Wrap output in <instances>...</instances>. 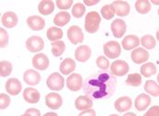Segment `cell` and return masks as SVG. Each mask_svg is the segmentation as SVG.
<instances>
[{
    "instance_id": "cell-20",
    "label": "cell",
    "mask_w": 159,
    "mask_h": 116,
    "mask_svg": "<svg viewBox=\"0 0 159 116\" xmlns=\"http://www.w3.org/2000/svg\"><path fill=\"white\" fill-rule=\"evenodd\" d=\"M23 98L28 103L35 104L39 102L41 99V94L37 90L33 88H27L23 91Z\"/></svg>"
},
{
    "instance_id": "cell-25",
    "label": "cell",
    "mask_w": 159,
    "mask_h": 116,
    "mask_svg": "<svg viewBox=\"0 0 159 116\" xmlns=\"http://www.w3.org/2000/svg\"><path fill=\"white\" fill-rule=\"evenodd\" d=\"M46 36L48 40L53 43L56 41H60L64 36V32H63V30H61L58 27H51L47 30Z\"/></svg>"
},
{
    "instance_id": "cell-43",
    "label": "cell",
    "mask_w": 159,
    "mask_h": 116,
    "mask_svg": "<svg viewBox=\"0 0 159 116\" xmlns=\"http://www.w3.org/2000/svg\"><path fill=\"white\" fill-rule=\"evenodd\" d=\"M78 116H96V112L93 109H89V110L83 111L78 114Z\"/></svg>"
},
{
    "instance_id": "cell-9",
    "label": "cell",
    "mask_w": 159,
    "mask_h": 116,
    "mask_svg": "<svg viewBox=\"0 0 159 116\" xmlns=\"http://www.w3.org/2000/svg\"><path fill=\"white\" fill-rule=\"evenodd\" d=\"M45 104L52 110H58L63 105V99L58 93H49L45 96Z\"/></svg>"
},
{
    "instance_id": "cell-15",
    "label": "cell",
    "mask_w": 159,
    "mask_h": 116,
    "mask_svg": "<svg viewBox=\"0 0 159 116\" xmlns=\"http://www.w3.org/2000/svg\"><path fill=\"white\" fill-rule=\"evenodd\" d=\"M49 58L44 53H37L32 58V66L38 70H46L49 67Z\"/></svg>"
},
{
    "instance_id": "cell-29",
    "label": "cell",
    "mask_w": 159,
    "mask_h": 116,
    "mask_svg": "<svg viewBox=\"0 0 159 116\" xmlns=\"http://www.w3.org/2000/svg\"><path fill=\"white\" fill-rule=\"evenodd\" d=\"M141 75L143 76L144 77H150L157 74V67L154 63H145L141 67Z\"/></svg>"
},
{
    "instance_id": "cell-19",
    "label": "cell",
    "mask_w": 159,
    "mask_h": 116,
    "mask_svg": "<svg viewBox=\"0 0 159 116\" xmlns=\"http://www.w3.org/2000/svg\"><path fill=\"white\" fill-rule=\"evenodd\" d=\"M132 105H133V101L131 98L127 96L120 97L118 100H116V101L114 102L115 109L120 113H124V112L129 111L132 108Z\"/></svg>"
},
{
    "instance_id": "cell-37",
    "label": "cell",
    "mask_w": 159,
    "mask_h": 116,
    "mask_svg": "<svg viewBox=\"0 0 159 116\" xmlns=\"http://www.w3.org/2000/svg\"><path fill=\"white\" fill-rule=\"evenodd\" d=\"M96 64L102 70H108L110 67V61L105 56H98L96 60Z\"/></svg>"
},
{
    "instance_id": "cell-51",
    "label": "cell",
    "mask_w": 159,
    "mask_h": 116,
    "mask_svg": "<svg viewBox=\"0 0 159 116\" xmlns=\"http://www.w3.org/2000/svg\"><path fill=\"white\" fill-rule=\"evenodd\" d=\"M110 116H119V115H117V114H111V115H110Z\"/></svg>"
},
{
    "instance_id": "cell-28",
    "label": "cell",
    "mask_w": 159,
    "mask_h": 116,
    "mask_svg": "<svg viewBox=\"0 0 159 116\" xmlns=\"http://www.w3.org/2000/svg\"><path fill=\"white\" fill-rule=\"evenodd\" d=\"M135 9L140 14H147L151 11V2L148 0H137L135 2Z\"/></svg>"
},
{
    "instance_id": "cell-6",
    "label": "cell",
    "mask_w": 159,
    "mask_h": 116,
    "mask_svg": "<svg viewBox=\"0 0 159 116\" xmlns=\"http://www.w3.org/2000/svg\"><path fill=\"white\" fill-rule=\"evenodd\" d=\"M130 70L128 63L123 60H116L111 66V72L115 77H123Z\"/></svg>"
},
{
    "instance_id": "cell-42",
    "label": "cell",
    "mask_w": 159,
    "mask_h": 116,
    "mask_svg": "<svg viewBox=\"0 0 159 116\" xmlns=\"http://www.w3.org/2000/svg\"><path fill=\"white\" fill-rule=\"evenodd\" d=\"M25 114H30V116H41V113L39 110L37 109H34V108H30V109H28Z\"/></svg>"
},
{
    "instance_id": "cell-45",
    "label": "cell",
    "mask_w": 159,
    "mask_h": 116,
    "mask_svg": "<svg viewBox=\"0 0 159 116\" xmlns=\"http://www.w3.org/2000/svg\"><path fill=\"white\" fill-rule=\"evenodd\" d=\"M43 116H58V114H55V113L51 112V113H47V114H45Z\"/></svg>"
},
{
    "instance_id": "cell-13",
    "label": "cell",
    "mask_w": 159,
    "mask_h": 116,
    "mask_svg": "<svg viewBox=\"0 0 159 116\" xmlns=\"http://www.w3.org/2000/svg\"><path fill=\"white\" fill-rule=\"evenodd\" d=\"M115 9V13L119 17H126L131 11V7L126 1H114L111 3Z\"/></svg>"
},
{
    "instance_id": "cell-48",
    "label": "cell",
    "mask_w": 159,
    "mask_h": 116,
    "mask_svg": "<svg viewBox=\"0 0 159 116\" xmlns=\"http://www.w3.org/2000/svg\"><path fill=\"white\" fill-rule=\"evenodd\" d=\"M157 39L159 41V30L157 31Z\"/></svg>"
},
{
    "instance_id": "cell-1",
    "label": "cell",
    "mask_w": 159,
    "mask_h": 116,
    "mask_svg": "<svg viewBox=\"0 0 159 116\" xmlns=\"http://www.w3.org/2000/svg\"><path fill=\"white\" fill-rule=\"evenodd\" d=\"M117 80L108 70H100L89 76L83 84L85 94L93 100L110 99L116 90Z\"/></svg>"
},
{
    "instance_id": "cell-49",
    "label": "cell",
    "mask_w": 159,
    "mask_h": 116,
    "mask_svg": "<svg viewBox=\"0 0 159 116\" xmlns=\"http://www.w3.org/2000/svg\"><path fill=\"white\" fill-rule=\"evenodd\" d=\"M21 116H30V114H24Z\"/></svg>"
},
{
    "instance_id": "cell-46",
    "label": "cell",
    "mask_w": 159,
    "mask_h": 116,
    "mask_svg": "<svg viewBox=\"0 0 159 116\" xmlns=\"http://www.w3.org/2000/svg\"><path fill=\"white\" fill-rule=\"evenodd\" d=\"M123 116H137L135 114H134V113H132V112H129V113H126Z\"/></svg>"
},
{
    "instance_id": "cell-17",
    "label": "cell",
    "mask_w": 159,
    "mask_h": 116,
    "mask_svg": "<svg viewBox=\"0 0 159 116\" xmlns=\"http://www.w3.org/2000/svg\"><path fill=\"white\" fill-rule=\"evenodd\" d=\"M91 56V49L88 45H80L75 49V57L80 63L87 62Z\"/></svg>"
},
{
    "instance_id": "cell-38",
    "label": "cell",
    "mask_w": 159,
    "mask_h": 116,
    "mask_svg": "<svg viewBox=\"0 0 159 116\" xmlns=\"http://www.w3.org/2000/svg\"><path fill=\"white\" fill-rule=\"evenodd\" d=\"M8 44V34L6 30L0 28V47L5 48Z\"/></svg>"
},
{
    "instance_id": "cell-23",
    "label": "cell",
    "mask_w": 159,
    "mask_h": 116,
    "mask_svg": "<svg viewBox=\"0 0 159 116\" xmlns=\"http://www.w3.org/2000/svg\"><path fill=\"white\" fill-rule=\"evenodd\" d=\"M27 24L32 30H42L45 27L44 20L40 16H30L27 19Z\"/></svg>"
},
{
    "instance_id": "cell-53",
    "label": "cell",
    "mask_w": 159,
    "mask_h": 116,
    "mask_svg": "<svg viewBox=\"0 0 159 116\" xmlns=\"http://www.w3.org/2000/svg\"><path fill=\"white\" fill-rule=\"evenodd\" d=\"M157 13H158V15H159V8H158V11H157Z\"/></svg>"
},
{
    "instance_id": "cell-11",
    "label": "cell",
    "mask_w": 159,
    "mask_h": 116,
    "mask_svg": "<svg viewBox=\"0 0 159 116\" xmlns=\"http://www.w3.org/2000/svg\"><path fill=\"white\" fill-rule=\"evenodd\" d=\"M111 29L114 37L121 38L124 35V33L126 32L127 26H126V23L124 21H122L120 19H116V20H114L111 25Z\"/></svg>"
},
{
    "instance_id": "cell-24",
    "label": "cell",
    "mask_w": 159,
    "mask_h": 116,
    "mask_svg": "<svg viewBox=\"0 0 159 116\" xmlns=\"http://www.w3.org/2000/svg\"><path fill=\"white\" fill-rule=\"evenodd\" d=\"M38 10L42 15H51L54 10V3L52 0H43L38 6Z\"/></svg>"
},
{
    "instance_id": "cell-33",
    "label": "cell",
    "mask_w": 159,
    "mask_h": 116,
    "mask_svg": "<svg viewBox=\"0 0 159 116\" xmlns=\"http://www.w3.org/2000/svg\"><path fill=\"white\" fill-rule=\"evenodd\" d=\"M126 85L131 87H139L142 84V76L138 73L130 74L125 81Z\"/></svg>"
},
{
    "instance_id": "cell-35",
    "label": "cell",
    "mask_w": 159,
    "mask_h": 116,
    "mask_svg": "<svg viewBox=\"0 0 159 116\" xmlns=\"http://www.w3.org/2000/svg\"><path fill=\"white\" fill-rule=\"evenodd\" d=\"M13 69L12 64L8 61H1L0 62V76L2 77H8Z\"/></svg>"
},
{
    "instance_id": "cell-27",
    "label": "cell",
    "mask_w": 159,
    "mask_h": 116,
    "mask_svg": "<svg viewBox=\"0 0 159 116\" xmlns=\"http://www.w3.org/2000/svg\"><path fill=\"white\" fill-rule=\"evenodd\" d=\"M71 20V16L68 12L66 11H62V12H59L55 15L54 19H53V23L55 24L56 26H59V27H63V26H66V24L68 23Z\"/></svg>"
},
{
    "instance_id": "cell-41",
    "label": "cell",
    "mask_w": 159,
    "mask_h": 116,
    "mask_svg": "<svg viewBox=\"0 0 159 116\" xmlns=\"http://www.w3.org/2000/svg\"><path fill=\"white\" fill-rule=\"evenodd\" d=\"M145 114L147 116H159V106L156 105L151 107L146 113Z\"/></svg>"
},
{
    "instance_id": "cell-31",
    "label": "cell",
    "mask_w": 159,
    "mask_h": 116,
    "mask_svg": "<svg viewBox=\"0 0 159 116\" xmlns=\"http://www.w3.org/2000/svg\"><path fill=\"white\" fill-rule=\"evenodd\" d=\"M66 51V44L63 41H56L52 43V53L55 56H61Z\"/></svg>"
},
{
    "instance_id": "cell-10",
    "label": "cell",
    "mask_w": 159,
    "mask_h": 116,
    "mask_svg": "<svg viewBox=\"0 0 159 116\" xmlns=\"http://www.w3.org/2000/svg\"><path fill=\"white\" fill-rule=\"evenodd\" d=\"M21 90H22V85H21V82L18 78L11 77L6 83V90L11 96L19 95L21 91Z\"/></svg>"
},
{
    "instance_id": "cell-22",
    "label": "cell",
    "mask_w": 159,
    "mask_h": 116,
    "mask_svg": "<svg viewBox=\"0 0 159 116\" xmlns=\"http://www.w3.org/2000/svg\"><path fill=\"white\" fill-rule=\"evenodd\" d=\"M140 44H141V40L137 37L136 35H127L122 40L121 45L124 50L130 51L133 49H136Z\"/></svg>"
},
{
    "instance_id": "cell-21",
    "label": "cell",
    "mask_w": 159,
    "mask_h": 116,
    "mask_svg": "<svg viewBox=\"0 0 159 116\" xmlns=\"http://www.w3.org/2000/svg\"><path fill=\"white\" fill-rule=\"evenodd\" d=\"M75 106L78 111H86L89 110L93 106V100L89 97L86 96H79L75 101Z\"/></svg>"
},
{
    "instance_id": "cell-12",
    "label": "cell",
    "mask_w": 159,
    "mask_h": 116,
    "mask_svg": "<svg viewBox=\"0 0 159 116\" xmlns=\"http://www.w3.org/2000/svg\"><path fill=\"white\" fill-rule=\"evenodd\" d=\"M131 58L133 62L137 65L143 64L149 59V53L143 48H136L132 52Z\"/></svg>"
},
{
    "instance_id": "cell-4",
    "label": "cell",
    "mask_w": 159,
    "mask_h": 116,
    "mask_svg": "<svg viewBox=\"0 0 159 116\" xmlns=\"http://www.w3.org/2000/svg\"><path fill=\"white\" fill-rule=\"evenodd\" d=\"M103 52L105 55L110 59L118 58L121 53V48L118 42L111 41L103 45Z\"/></svg>"
},
{
    "instance_id": "cell-2",
    "label": "cell",
    "mask_w": 159,
    "mask_h": 116,
    "mask_svg": "<svg viewBox=\"0 0 159 116\" xmlns=\"http://www.w3.org/2000/svg\"><path fill=\"white\" fill-rule=\"evenodd\" d=\"M101 18L97 11H90L86 15L85 30L89 33H95L98 30Z\"/></svg>"
},
{
    "instance_id": "cell-44",
    "label": "cell",
    "mask_w": 159,
    "mask_h": 116,
    "mask_svg": "<svg viewBox=\"0 0 159 116\" xmlns=\"http://www.w3.org/2000/svg\"><path fill=\"white\" fill-rule=\"evenodd\" d=\"M98 3H99L98 0H94V1H89V0H84V4L87 6H94L97 5Z\"/></svg>"
},
{
    "instance_id": "cell-36",
    "label": "cell",
    "mask_w": 159,
    "mask_h": 116,
    "mask_svg": "<svg viewBox=\"0 0 159 116\" xmlns=\"http://www.w3.org/2000/svg\"><path fill=\"white\" fill-rule=\"evenodd\" d=\"M85 12H86V7H85L84 4H82V3L75 4L72 8V15L76 19L82 18L85 15Z\"/></svg>"
},
{
    "instance_id": "cell-8",
    "label": "cell",
    "mask_w": 159,
    "mask_h": 116,
    "mask_svg": "<svg viewBox=\"0 0 159 116\" xmlns=\"http://www.w3.org/2000/svg\"><path fill=\"white\" fill-rule=\"evenodd\" d=\"M67 37L69 41L73 44H81L84 41V34L82 32V30L78 26H71L67 30Z\"/></svg>"
},
{
    "instance_id": "cell-14",
    "label": "cell",
    "mask_w": 159,
    "mask_h": 116,
    "mask_svg": "<svg viewBox=\"0 0 159 116\" xmlns=\"http://www.w3.org/2000/svg\"><path fill=\"white\" fill-rule=\"evenodd\" d=\"M23 79H24L25 83H27L28 85L36 86L41 82L42 77L37 71L33 69H28L25 71V73L23 75Z\"/></svg>"
},
{
    "instance_id": "cell-7",
    "label": "cell",
    "mask_w": 159,
    "mask_h": 116,
    "mask_svg": "<svg viewBox=\"0 0 159 116\" xmlns=\"http://www.w3.org/2000/svg\"><path fill=\"white\" fill-rule=\"evenodd\" d=\"M83 78L77 73L71 74L66 79V86L71 91H78L83 88Z\"/></svg>"
},
{
    "instance_id": "cell-5",
    "label": "cell",
    "mask_w": 159,
    "mask_h": 116,
    "mask_svg": "<svg viewBox=\"0 0 159 116\" xmlns=\"http://www.w3.org/2000/svg\"><path fill=\"white\" fill-rule=\"evenodd\" d=\"M26 48L30 53L41 52L44 48V41L40 36H31L26 41Z\"/></svg>"
},
{
    "instance_id": "cell-34",
    "label": "cell",
    "mask_w": 159,
    "mask_h": 116,
    "mask_svg": "<svg viewBox=\"0 0 159 116\" xmlns=\"http://www.w3.org/2000/svg\"><path fill=\"white\" fill-rule=\"evenodd\" d=\"M100 13H101L102 17L105 20H107V21H110V20L113 19V17L115 16V14H116L113 6L111 4L103 6L102 8H101V10H100Z\"/></svg>"
},
{
    "instance_id": "cell-3",
    "label": "cell",
    "mask_w": 159,
    "mask_h": 116,
    "mask_svg": "<svg viewBox=\"0 0 159 116\" xmlns=\"http://www.w3.org/2000/svg\"><path fill=\"white\" fill-rule=\"evenodd\" d=\"M46 85L51 90H62L65 87V78L61 74L57 72L52 73L48 77L46 80Z\"/></svg>"
},
{
    "instance_id": "cell-50",
    "label": "cell",
    "mask_w": 159,
    "mask_h": 116,
    "mask_svg": "<svg viewBox=\"0 0 159 116\" xmlns=\"http://www.w3.org/2000/svg\"><path fill=\"white\" fill-rule=\"evenodd\" d=\"M157 81H158V84H159V73H158V75H157Z\"/></svg>"
},
{
    "instance_id": "cell-30",
    "label": "cell",
    "mask_w": 159,
    "mask_h": 116,
    "mask_svg": "<svg viewBox=\"0 0 159 116\" xmlns=\"http://www.w3.org/2000/svg\"><path fill=\"white\" fill-rule=\"evenodd\" d=\"M144 90L154 97L159 96V85L154 80H147L144 84Z\"/></svg>"
},
{
    "instance_id": "cell-26",
    "label": "cell",
    "mask_w": 159,
    "mask_h": 116,
    "mask_svg": "<svg viewBox=\"0 0 159 116\" xmlns=\"http://www.w3.org/2000/svg\"><path fill=\"white\" fill-rule=\"evenodd\" d=\"M75 62L72 59V58H66L59 67L60 72L63 75H69L70 73H72L74 70L75 69Z\"/></svg>"
},
{
    "instance_id": "cell-52",
    "label": "cell",
    "mask_w": 159,
    "mask_h": 116,
    "mask_svg": "<svg viewBox=\"0 0 159 116\" xmlns=\"http://www.w3.org/2000/svg\"><path fill=\"white\" fill-rule=\"evenodd\" d=\"M143 116H147V115H146V114H143Z\"/></svg>"
},
{
    "instance_id": "cell-47",
    "label": "cell",
    "mask_w": 159,
    "mask_h": 116,
    "mask_svg": "<svg viewBox=\"0 0 159 116\" xmlns=\"http://www.w3.org/2000/svg\"><path fill=\"white\" fill-rule=\"evenodd\" d=\"M151 3L155 4V5H159V0H151Z\"/></svg>"
},
{
    "instance_id": "cell-40",
    "label": "cell",
    "mask_w": 159,
    "mask_h": 116,
    "mask_svg": "<svg viewBox=\"0 0 159 116\" xmlns=\"http://www.w3.org/2000/svg\"><path fill=\"white\" fill-rule=\"evenodd\" d=\"M74 1L73 0H57L56 1V6L59 9H69L72 5H73Z\"/></svg>"
},
{
    "instance_id": "cell-32",
    "label": "cell",
    "mask_w": 159,
    "mask_h": 116,
    "mask_svg": "<svg viewBox=\"0 0 159 116\" xmlns=\"http://www.w3.org/2000/svg\"><path fill=\"white\" fill-rule=\"evenodd\" d=\"M141 44L146 49L152 50L156 47L157 43H156V39L154 38V36L150 34H146L141 38Z\"/></svg>"
},
{
    "instance_id": "cell-39",
    "label": "cell",
    "mask_w": 159,
    "mask_h": 116,
    "mask_svg": "<svg viewBox=\"0 0 159 116\" xmlns=\"http://www.w3.org/2000/svg\"><path fill=\"white\" fill-rule=\"evenodd\" d=\"M10 104V97L7 94L1 93L0 94V109L4 110L7 108Z\"/></svg>"
},
{
    "instance_id": "cell-16",
    "label": "cell",
    "mask_w": 159,
    "mask_h": 116,
    "mask_svg": "<svg viewBox=\"0 0 159 116\" xmlns=\"http://www.w3.org/2000/svg\"><path fill=\"white\" fill-rule=\"evenodd\" d=\"M1 22H2L4 27L8 28V29H12V28L17 26V24L19 22V19H18V16L15 12L7 11V12L3 14V16L1 18Z\"/></svg>"
},
{
    "instance_id": "cell-18",
    "label": "cell",
    "mask_w": 159,
    "mask_h": 116,
    "mask_svg": "<svg viewBox=\"0 0 159 116\" xmlns=\"http://www.w3.org/2000/svg\"><path fill=\"white\" fill-rule=\"evenodd\" d=\"M151 97L147 94H140L139 96H137L134 101V106L136 108L137 111L139 112H143L145 111L151 104Z\"/></svg>"
}]
</instances>
